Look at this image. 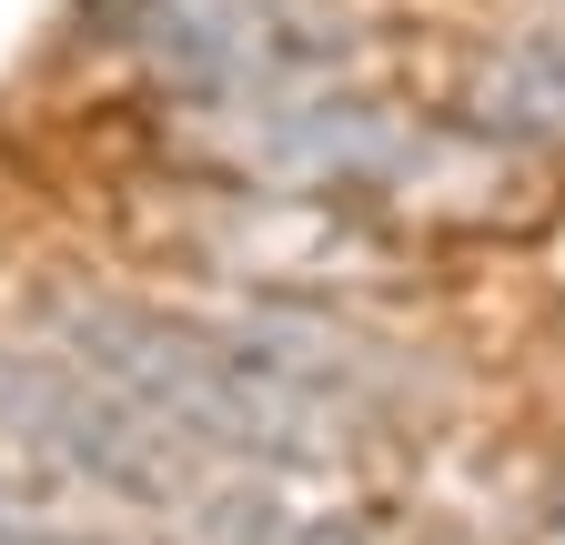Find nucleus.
<instances>
[{"mask_svg":"<svg viewBox=\"0 0 565 545\" xmlns=\"http://www.w3.org/2000/svg\"><path fill=\"white\" fill-rule=\"evenodd\" d=\"M0 474H41V485H71L92 505L172 525L202 495V474H223V464L172 445L92 364H71L51 333H0Z\"/></svg>","mask_w":565,"mask_h":545,"instance_id":"1","label":"nucleus"},{"mask_svg":"<svg viewBox=\"0 0 565 545\" xmlns=\"http://www.w3.org/2000/svg\"><path fill=\"white\" fill-rule=\"evenodd\" d=\"M212 323L233 333V354L282 384L294 404H313L323 425H343L353 445H394L414 425H435L445 415V364L404 344V333H384L374 313H353V303H313V293H233V303H212Z\"/></svg>","mask_w":565,"mask_h":545,"instance_id":"2","label":"nucleus"},{"mask_svg":"<svg viewBox=\"0 0 565 545\" xmlns=\"http://www.w3.org/2000/svg\"><path fill=\"white\" fill-rule=\"evenodd\" d=\"M455 131L475 152L565 162V0L525 21H494L455 72Z\"/></svg>","mask_w":565,"mask_h":545,"instance_id":"3","label":"nucleus"},{"mask_svg":"<svg viewBox=\"0 0 565 545\" xmlns=\"http://www.w3.org/2000/svg\"><path fill=\"white\" fill-rule=\"evenodd\" d=\"M0 545H102V535H82V525H61V515H41V505H21L11 525H0Z\"/></svg>","mask_w":565,"mask_h":545,"instance_id":"4","label":"nucleus"},{"mask_svg":"<svg viewBox=\"0 0 565 545\" xmlns=\"http://www.w3.org/2000/svg\"><path fill=\"white\" fill-rule=\"evenodd\" d=\"M21 505H31V495H21V485H11V474H0V525H11V515H21Z\"/></svg>","mask_w":565,"mask_h":545,"instance_id":"5","label":"nucleus"}]
</instances>
